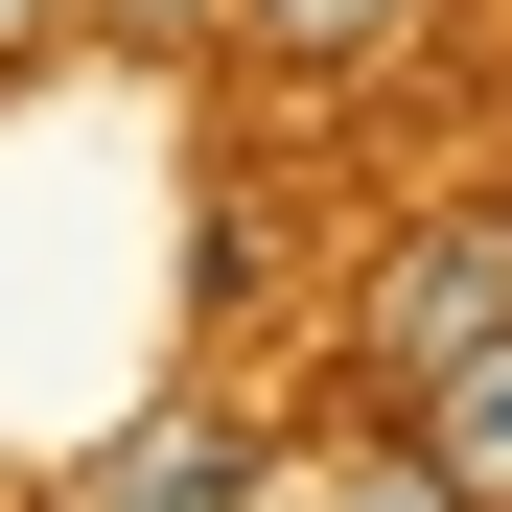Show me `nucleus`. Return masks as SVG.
<instances>
[{
	"label": "nucleus",
	"instance_id": "1",
	"mask_svg": "<svg viewBox=\"0 0 512 512\" xmlns=\"http://www.w3.org/2000/svg\"><path fill=\"white\" fill-rule=\"evenodd\" d=\"M350 350H373L396 396H419V373H466V350H512V210H419V233L373 256Z\"/></svg>",
	"mask_w": 512,
	"mask_h": 512
},
{
	"label": "nucleus",
	"instance_id": "2",
	"mask_svg": "<svg viewBox=\"0 0 512 512\" xmlns=\"http://www.w3.org/2000/svg\"><path fill=\"white\" fill-rule=\"evenodd\" d=\"M256 489V443H233V419H140V443L94 466V512H233Z\"/></svg>",
	"mask_w": 512,
	"mask_h": 512
},
{
	"label": "nucleus",
	"instance_id": "5",
	"mask_svg": "<svg viewBox=\"0 0 512 512\" xmlns=\"http://www.w3.org/2000/svg\"><path fill=\"white\" fill-rule=\"evenodd\" d=\"M326 512H466V489H443V466H419V443H373V466H350V489H326Z\"/></svg>",
	"mask_w": 512,
	"mask_h": 512
},
{
	"label": "nucleus",
	"instance_id": "4",
	"mask_svg": "<svg viewBox=\"0 0 512 512\" xmlns=\"http://www.w3.org/2000/svg\"><path fill=\"white\" fill-rule=\"evenodd\" d=\"M256 47H280V70H373V47H396V0H256Z\"/></svg>",
	"mask_w": 512,
	"mask_h": 512
},
{
	"label": "nucleus",
	"instance_id": "3",
	"mask_svg": "<svg viewBox=\"0 0 512 512\" xmlns=\"http://www.w3.org/2000/svg\"><path fill=\"white\" fill-rule=\"evenodd\" d=\"M419 466H443L466 512H512V350H466V373H419Z\"/></svg>",
	"mask_w": 512,
	"mask_h": 512
},
{
	"label": "nucleus",
	"instance_id": "7",
	"mask_svg": "<svg viewBox=\"0 0 512 512\" xmlns=\"http://www.w3.org/2000/svg\"><path fill=\"white\" fill-rule=\"evenodd\" d=\"M0 70H47V0H0Z\"/></svg>",
	"mask_w": 512,
	"mask_h": 512
},
{
	"label": "nucleus",
	"instance_id": "6",
	"mask_svg": "<svg viewBox=\"0 0 512 512\" xmlns=\"http://www.w3.org/2000/svg\"><path fill=\"white\" fill-rule=\"evenodd\" d=\"M117 24H140V47H210V24H256V0H117Z\"/></svg>",
	"mask_w": 512,
	"mask_h": 512
}]
</instances>
